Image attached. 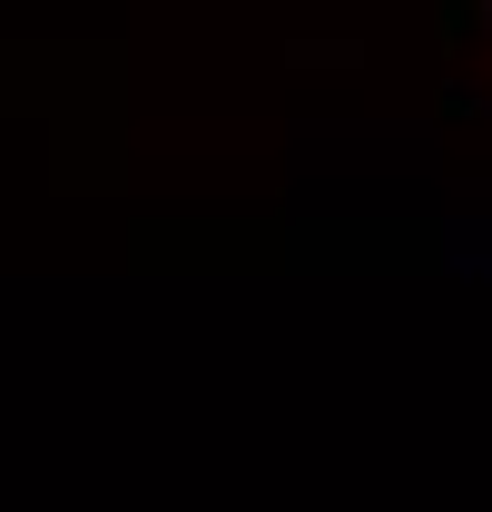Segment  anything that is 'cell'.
<instances>
[{
  "label": "cell",
  "instance_id": "cell-1",
  "mask_svg": "<svg viewBox=\"0 0 492 512\" xmlns=\"http://www.w3.org/2000/svg\"><path fill=\"white\" fill-rule=\"evenodd\" d=\"M483 30H492V0H483Z\"/></svg>",
  "mask_w": 492,
  "mask_h": 512
}]
</instances>
